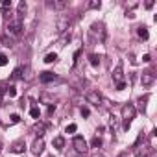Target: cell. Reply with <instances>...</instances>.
I'll list each match as a JSON object with an SVG mask.
<instances>
[{"instance_id": "1", "label": "cell", "mask_w": 157, "mask_h": 157, "mask_svg": "<svg viewBox=\"0 0 157 157\" xmlns=\"http://www.w3.org/2000/svg\"><path fill=\"white\" fill-rule=\"evenodd\" d=\"M135 107L131 105V104H128V105H124L122 107V122H124V129H129V126H131V120L135 118Z\"/></svg>"}, {"instance_id": "2", "label": "cell", "mask_w": 157, "mask_h": 157, "mask_svg": "<svg viewBox=\"0 0 157 157\" xmlns=\"http://www.w3.org/2000/svg\"><path fill=\"white\" fill-rule=\"evenodd\" d=\"M8 32H10L11 35H15V37L21 35V33H22V19L17 17V15H15L13 19H10V21H8Z\"/></svg>"}, {"instance_id": "3", "label": "cell", "mask_w": 157, "mask_h": 157, "mask_svg": "<svg viewBox=\"0 0 157 157\" xmlns=\"http://www.w3.org/2000/svg\"><path fill=\"white\" fill-rule=\"evenodd\" d=\"M104 35H105V32H104V26H102V24H93V26H91V30H89L91 41H102Z\"/></svg>"}, {"instance_id": "4", "label": "cell", "mask_w": 157, "mask_h": 157, "mask_svg": "<svg viewBox=\"0 0 157 157\" xmlns=\"http://www.w3.org/2000/svg\"><path fill=\"white\" fill-rule=\"evenodd\" d=\"M72 144H74V150H76L78 153H85V151L89 150V146H87V140H85L83 137H74Z\"/></svg>"}, {"instance_id": "5", "label": "cell", "mask_w": 157, "mask_h": 157, "mask_svg": "<svg viewBox=\"0 0 157 157\" xmlns=\"http://www.w3.org/2000/svg\"><path fill=\"white\" fill-rule=\"evenodd\" d=\"M85 98H87V102H89V104H93L94 107H98V105H102V102H104V98H102V94H100V93H96V91H89Z\"/></svg>"}, {"instance_id": "6", "label": "cell", "mask_w": 157, "mask_h": 157, "mask_svg": "<svg viewBox=\"0 0 157 157\" xmlns=\"http://www.w3.org/2000/svg\"><path fill=\"white\" fill-rule=\"evenodd\" d=\"M113 80L117 82V85L124 83V72H122V63H118V65L115 67V70H113Z\"/></svg>"}, {"instance_id": "7", "label": "cell", "mask_w": 157, "mask_h": 157, "mask_svg": "<svg viewBox=\"0 0 157 157\" xmlns=\"http://www.w3.org/2000/svg\"><path fill=\"white\" fill-rule=\"evenodd\" d=\"M43 150H44V140H43V139H37V140L32 144V153H33V155H41Z\"/></svg>"}, {"instance_id": "8", "label": "cell", "mask_w": 157, "mask_h": 157, "mask_svg": "<svg viewBox=\"0 0 157 157\" xmlns=\"http://www.w3.org/2000/svg\"><path fill=\"white\" fill-rule=\"evenodd\" d=\"M39 80H41L43 83H50V82H56V80H57V76H56L54 72H41V74H39Z\"/></svg>"}, {"instance_id": "9", "label": "cell", "mask_w": 157, "mask_h": 157, "mask_svg": "<svg viewBox=\"0 0 157 157\" xmlns=\"http://www.w3.org/2000/svg\"><path fill=\"white\" fill-rule=\"evenodd\" d=\"M153 80H155V78H153L151 72H142V76H140V83H142L144 87H150V85L153 83Z\"/></svg>"}, {"instance_id": "10", "label": "cell", "mask_w": 157, "mask_h": 157, "mask_svg": "<svg viewBox=\"0 0 157 157\" xmlns=\"http://www.w3.org/2000/svg\"><path fill=\"white\" fill-rule=\"evenodd\" d=\"M24 148H26V142H24V139H21V140L13 142L11 151H13V153H22V151H24Z\"/></svg>"}, {"instance_id": "11", "label": "cell", "mask_w": 157, "mask_h": 157, "mask_svg": "<svg viewBox=\"0 0 157 157\" xmlns=\"http://www.w3.org/2000/svg\"><path fill=\"white\" fill-rule=\"evenodd\" d=\"M46 6L54 8V10H63V8H67V2H48Z\"/></svg>"}, {"instance_id": "12", "label": "cell", "mask_w": 157, "mask_h": 157, "mask_svg": "<svg viewBox=\"0 0 157 157\" xmlns=\"http://www.w3.org/2000/svg\"><path fill=\"white\" fill-rule=\"evenodd\" d=\"M21 78H22V67H17L11 74V80H21Z\"/></svg>"}, {"instance_id": "13", "label": "cell", "mask_w": 157, "mask_h": 157, "mask_svg": "<svg viewBox=\"0 0 157 157\" xmlns=\"http://www.w3.org/2000/svg\"><path fill=\"white\" fill-rule=\"evenodd\" d=\"M33 131H35V135H39V139L44 135V124H37L35 128H33Z\"/></svg>"}, {"instance_id": "14", "label": "cell", "mask_w": 157, "mask_h": 157, "mask_svg": "<svg viewBox=\"0 0 157 157\" xmlns=\"http://www.w3.org/2000/svg\"><path fill=\"white\" fill-rule=\"evenodd\" d=\"M57 61V54H46V57H44V63H56Z\"/></svg>"}, {"instance_id": "15", "label": "cell", "mask_w": 157, "mask_h": 157, "mask_svg": "<svg viewBox=\"0 0 157 157\" xmlns=\"http://www.w3.org/2000/svg\"><path fill=\"white\" fill-rule=\"evenodd\" d=\"M54 146L61 150V148L65 146V139H63V137H56V139H54Z\"/></svg>"}, {"instance_id": "16", "label": "cell", "mask_w": 157, "mask_h": 157, "mask_svg": "<svg viewBox=\"0 0 157 157\" xmlns=\"http://www.w3.org/2000/svg\"><path fill=\"white\" fill-rule=\"evenodd\" d=\"M100 6H102L100 0H93V2H89V4H87V8H89V10H100Z\"/></svg>"}, {"instance_id": "17", "label": "cell", "mask_w": 157, "mask_h": 157, "mask_svg": "<svg viewBox=\"0 0 157 157\" xmlns=\"http://www.w3.org/2000/svg\"><path fill=\"white\" fill-rule=\"evenodd\" d=\"M137 33H139V37H142V39H148V30H146L144 26H140V28L137 30Z\"/></svg>"}, {"instance_id": "18", "label": "cell", "mask_w": 157, "mask_h": 157, "mask_svg": "<svg viewBox=\"0 0 157 157\" xmlns=\"http://www.w3.org/2000/svg\"><path fill=\"white\" fill-rule=\"evenodd\" d=\"M89 59H91V65H93V67H98V65H100V57H98L96 54H91Z\"/></svg>"}, {"instance_id": "19", "label": "cell", "mask_w": 157, "mask_h": 157, "mask_svg": "<svg viewBox=\"0 0 157 157\" xmlns=\"http://www.w3.org/2000/svg\"><path fill=\"white\" fill-rule=\"evenodd\" d=\"M8 10H11V2H10V0H4V2H2V11H4V15H8Z\"/></svg>"}, {"instance_id": "20", "label": "cell", "mask_w": 157, "mask_h": 157, "mask_svg": "<svg viewBox=\"0 0 157 157\" xmlns=\"http://www.w3.org/2000/svg\"><path fill=\"white\" fill-rule=\"evenodd\" d=\"M67 24H68V21H67V19L59 21V24H57V30H59V32H65V30H67Z\"/></svg>"}, {"instance_id": "21", "label": "cell", "mask_w": 157, "mask_h": 157, "mask_svg": "<svg viewBox=\"0 0 157 157\" xmlns=\"http://www.w3.org/2000/svg\"><path fill=\"white\" fill-rule=\"evenodd\" d=\"M30 115H32L33 118H39V117H41V111H39V107H32V111H30Z\"/></svg>"}, {"instance_id": "22", "label": "cell", "mask_w": 157, "mask_h": 157, "mask_svg": "<svg viewBox=\"0 0 157 157\" xmlns=\"http://www.w3.org/2000/svg\"><path fill=\"white\" fill-rule=\"evenodd\" d=\"M111 129H113V131L118 129V120H117V117H111Z\"/></svg>"}, {"instance_id": "23", "label": "cell", "mask_w": 157, "mask_h": 157, "mask_svg": "<svg viewBox=\"0 0 157 157\" xmlns=\"http://www.w3.org/2000/svg\"><path fill=\"white\" fill-rule=\"evenodd\" d=\"M67 41H70V33H65V35H63V39L59 41V46H65Z\"/></svg>"}, {"instance_id": "24", "label": "cell", "mask_w": 157, "mask_h": 157, "mask_svg": "<svg viewBox=\"0 0 157 157\" xmlns=\"http://www.w3.org/2000/svg\"><path fill=\"white\" fill-rule=\"evenodd\" d=\"M100 144H102V139H98V137H94V139H93V142H91V146H93V148H98Z\"/></svg>"}, {"instance_id": "25", "label": "cell", "mask_w": 157, "mask_h": 157, "mask_svg": "<svg viewBox=\"0 0 157 157\" xmlns=\"http://www.w3.org/2000/svg\"><path fill=\"white\" fill-rule=\"evenodd\" d=\"M8 94H10V98H15V96H17V89H15V87H10V89H8Z\"/></svg>"}, {"instance_id": "26", "label": "cell", "mask_w": 157, "mask_h": 157, "mask_svg": "<svg viewBox=\"0 0 157 157\" xmlns=\"http://www.w3.org/2000/svg\"><path fill=\"white\" fill-rule=\"evenodd\" d=\"M78 129V126L76 124H70V126H67V133H74Z\"/></svg>"}, {"instance_id": "27", "label": "cell", "mask_w": 157, "mask_h": 157, "mask_svg": "<svg viewBox=\"0 0 157 157\" xmlns=\"http://www.w3.org/2000/svg\"><path fill=\"white\" fill-rule=\"evenodd\" d=\"M6 63H8V57H6L4 54H0V67H4Z\"/></svg>"}, {"instance_id": "28", "label": "cell", "mask_w": 157, "mask_h": 157, "mask_svg": "<svg viewBox=\"0 0 157 157\" xmlns=\"http://www.w3.org/2000/svg\"><path fill=\"white\" fill-rule=\"evenodd\" d=\"M19 120H21V117H19V115H13V117H11V124H17Z\"/></svg>"}, {"instance_id": "29", "label": "cell", "mask_w": 157, "mask_h": 157, "mask_svg": "<svg viewBox=\"0 0 157 157\" xmlns=\"http://www.w3.org/2000/svg\"><path fill=\"white\" fill-rule=\"evenodd\" d=\"M89 113H91V111H89L87 107H82V115H83V117H89Z\"/></svg>"}, {"instance_id": "30", "label": "cell", "mask_w": 157, "mask_h": 157, "mask_svg": "<svg viewBox=\"0 0 157 157\" xmlns=\"http://www.w3.org/2000/svg\"><path fill=\"white\" fill-rule=\"evenodd\" d=\"M117 157H128V153H126V151H120V153H118Z\"/></svg>"}, {"instance_id": "31", "label": "cell", "mask_w": 157, "mask_h": 157, "mask_svg": "<svg viewBox=\"0 0 157 157\" xmlns=\"http://www.w3.org/2000/svg\"><path fill=\"white\" fill-rule=\"evenodd\" d=\"M0 150H2V142H0Z\"/></svg>"}]
</instances>
